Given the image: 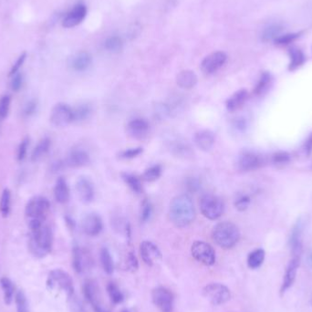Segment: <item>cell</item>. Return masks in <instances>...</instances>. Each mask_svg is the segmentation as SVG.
I'll use <instances>...</instances> for the list:
<instances>
[{
  "instance_id": "obj_1",
  "label": "cell",
  "mask_w": 312,
  "mask_h": 312,
  "mask_svg": "<svg viewBox=\"0 0 312 312\" xmlns=\"http://www.w3.org/2000/svg\"><path fill=\"white\" fill-rule=\"evenodd\" d=\"M196 212L193 200L186 195H181L172 200L169 208V216L176 227H187L194 222Z\"/></svg>"
},
{
  "instance_id": "obj_2",
  "label": "cell",
  "mask_w": 312,
  "mask_h": 312,
  "mask_svg": "<svg viewBox=\"0 0 312 312\" xmlns=\"http://www.w3.org/2000/svg\"><path fill=\"white\" fill-rule=\"evenodd\" d=\"M50 208V201L44 196H35L29 200L25 208V215L30 231L44 225Z\"/></svg>"
},
{
  "instance_id": "obj_3",
  "label": "cell",
  "mask_w": 312,
  "mask_h": 312,
  "mask_svg": "<svg viewBox=\"0 0 312 312\" xmlns=\"http://www.w3.org/2000/svg\"><path fill=\"white\" fill-rule=\"evenodd\" d=\"M52 244L53 234L49 226L44 224L39 228L31 231L29 249L33 255L38 257L46 256L51 251Z\"/></svg>"
},
{
  "instance_id": "obj_4",
  "label": "cell",
  "mask_w": 312,
  "mask_h": 312,
  "mask_svg": "<svg viewBox=\"0 0 312 312\" xmlns=\"http://www.w3.org/2000/svg\"><path fill=\"white\" fill-rule=\"evenodd\" d=\"M214 241L220 248L229 249L234 248L239 241L240 232L238 227L231 222H221L214 227L212 231Z\"/></svg>"
},
{
  "instance_id": "obj_5",
  "label": "cell",
  "mask_w": 312,
  "mask_h": 312,
  "mask_svg": "<svg viewBox=\"0 0 312 312\" xmlns=\"http://www.w3.org/2000/svg\"><path fill=\"white\" fill-rule=\"evenodd\" d=\"M47 287L50 291H62L71 297L74 293V286L71 276L63 270H51L47 279Z\"/></svg>"
},
{
  "instance_id": "obj_6",
  "label": "cell",
  "mask_w": 312,
  "mask_h": 312,
  "mask_svg": "<svg viewBox=\"0 0 312 312\" xmlns=\"http://www.w3.org/2000/svg\"><path fill=\"white\" fill-rule=\"evenodd\" d=\"M202 214L209 220H216L224 213L225 205L221 199L214 195H204L199 202Z\"/></svg>"
},
{
  "instance_id": "obj_7",
  "label": "cell",
  "mask_w": 312,
  "mask_h": 312,
  "mask_svg": "<svg viewBox=\"0 0 312 312\" xmlns=\"http://www.w3.org/2000/svg\"><path fill=\"white\" fill-rule=\"evenodd\" d=\"M204 297L214 306L227 303L231 298V292L227 286L221 283H210L203 289Z\"/></svg>"
},
{
  "instance_id": "obj_8",
  "label": "cell",
  "mask_w": 312,
  "mask_h": 312,
  "mask_svg": "<svg viewBox=\"0 0 312 312\" xmlns=\"http://www.w3.org/2000/svg\"><path fill=\"white\" fill-rule=\"evenodd\" d=\"M193 257L205 266H213L215 263V251L213 247L204 241H195L191 247Z\"/></svg>"
},
{
  "instance_id": "obj_9",
  "label": "cell",
  "mask_w": 312,
  "mask_h": 312,
  "mask_svg": "<svg viewBox=\"0 0 312 312\" xmlns=\"http://www.w3.org/2000/svg\"><path fill=\"white\" fill-rule=\"evenodd\" d=\"M50 120L55 127H66L73 121V110L66 103H58L51 110Z\"/></svg>"
},
{
  "instance_id": "obj_10",
  "label": "cell",
  "mask_w": 312,
  "mask_h": 312,
  "mask_svg": "<svg viewBox=\"0 0 312 312\" xmlns=\"http://www.w3.org/2000/svg\"><path fill=\"white\" fill-rule=\"evenodd\" d=\"M227 60V55L224 51H215L203 59L201 70L206 75H211L220 70L226 64Z\"/></svg>"
},
{
  "instance_id": "obj_11",
  "label": "cell",
  "mask_w": 312,
  "mask_h": 312,
  "mask_svg": "<svg viewBox=\"0 0 312 312\" xmlns=\"http://www.w3.org/2000/svg\"><path fill=\"white\" fill-rule=\"evenodd\" d=\"M154 304L162 312H172L174 308V296L169 290L159 287L152 293Z\"/></svg>"
},
{
  "instance_id": "obj_12",
  "label": "cell",
  "mask_w": 312,
  "mask_h": 312,
  "mask_svg": "<svg viewBox=\"0 0 312 312\" xmlns=\"http://www.w3.org/2000/svg\"><path fill=\"white\" fill-rule=\"evenodd\" d=\"M264 163L262 157L250 151H244L238 156L237 168L242 172L255 171L261 167Z\"/></svg>"
},
{
  "instance_id": "obj_13",
  "label": "cell",
  "mask_w": 312,
  "mask_h": 312,
  "mask_svg": "<svg viewBox=\"0 0 312 312\" xmlns=\"http://www.w3.org/2000/svg\"><path fill=\"white\" fill-rule=\"evenodd\" d=\"M140 254L143 262L150 267L162 260V253L153 242H142L140 245Z\"/></svg>"
},
{
  "instance_id": "obj_14",
  "label": "cell",
  "mask_w": 312,
  "mask_h": 312,
  "mask_svg": "<svg viewBox=\"0 0 312 312\" xmlns=\"http://www.w3.org/2000/svg\"><path fill=\"white\" fill-rule=\"evenodd\" d=\"M86 14H87V8L85 5L82 3H78L64 17L62 26L67 29L76 27L78 24L83 21V20L85 19Z\"/></svg>"
},
{
  "instance_id": "obj_15",
  "label": "cell",
  "mask_w": 312,
  "mask_h": 312,
  "mask_svg": "<svg viewBox=\"0 0 312 312\" xmlns=\"http://www.w3.org/2000/svg\"><path fill=\"white\" fill-rule=\"evenodd\" d=\"M150 130V123L143 118H135L129 121L127 124V133L132 138L141 140L146 137Z\"/></svg>"
},
{
  "instance_id": "obj_16",
  "label": "cell",
  "mask_w": 312,
  "mask_h": 312,
  "mask_svg": "<svg viewBox=\"0 0 312 312\" xmlns=\"http://www.w3.org/2000/svg\"><path fill=\"white\" fill-rule=\"evenodd\" d=\"M76 192L79 200L84 204L91 203L94 198V186L93 182L85 176L78 177L76 182Z\"/></svg>"
},
{
  "instance_id": "obj_17",
  "label": "cell",
  "mask_w": 312,
  "mask_h": 312,
  "mask_svg": "<svg viewBox=\"0 0 312 312\" xmlns=\"http://www.w3.org/2000/svg\"><path fill=\"white\" fill-rule=\"evenodd\" d=\"M81 228L87 235L96 236L102 231V220L96 214H89L82 220Z\"/></svg>"
},
{
  "instance_id": "obj_18",
  "label": "cell",
  "mask_w": 312,
  "mask_h": 312,
  "mask_svg": "<svg viewBox=\"0 0 312 312\" xmlns=\"http://www.w3.org/2000/svg\"><path fill=\"white\" fill-rule=\"evenodd\" d=\"M302 232H303V222L299 219L295 224L291 230L290 236V246L293 256L300 257L302 252Z\"/></svg>"
},
{
  "instance_id": "obj_19",
  "label": "cell",
  "mask_w": 312,
  "mask_h": 312,
  "mask_svg": "<svg viewBox=\"0 0 312 312\" xmlns=\"http://www.w3.org/2000/svg\"><path fill=\"white\" fill-rule=\"evenodd\" d=\"M299 263H300V257L293 256L291 258V261L288 264L287 269L285 271V275H284L282 286H281V293L282 294L288 291L294 283L297 273H298Z\"/></svg>"
},
{
  "instance_id": "obj_20",
  "label": "cell",
  "mask_w": 312,
  "mask_h": 312,
  "mask_svg": "<svg viewBox=\"0 0 312 312\" xmlns=\"http://www.w3.org/2000/svg\"><path fill=\"white\" fill-rule=\"evenodd\" d=\"M90 163V156L89 154L81 149H74L70 152L69 156H67L65 165L71 168H78L85 166Z\"/></svg>"
},
{
  "instance_id": "obj_21",
  "label": "cell",
  "mask_w": 312,
  "mask_h": 312,
  "mask_svg": "<svg viewBox=\"0 0 312 312\" xmlns=\"http://www.w3.org/2000/svg\"><path fill=\"white\" fill-rule=\"evenodd\" d=\"M214 135L211 131L203 130L199 131L194 136V142L198 149L203 152H209L214 144Z\"/></svg>"
},
{
  "instance_id": "obj_22",
  "label": "cell",
  "mask_w": 312,
  "mask_h": 312,
  "mask_svg": "<svg viewBox=\"0 0 312 312\" xmlns=\"http://www.w3.org/2000/svg\"><path fill=\"white\" fill-rule=\"evenodd\" d=\"M249 99V93L247 90L242 89L231 95L226 101V107L228 112H235L244 106L246 101Z\"/></svg>"
},
{
  "instance_id": "obj_23",
  "label": "cell",
  "mask_w": 312,
  "mask_h": 312,
  "mask_svg": "<svg viewBox=\"0 0 312 312\" xmlns=\"http://www.w3.org/2000/svg\"><path fill=\"white\" fill-rule=\"evenodd\" d=\"M92 60V56L88 52L81 51L71 58L70 65L73 71H84L90 68Z\"/></svg>"
},
{
  "instance_id": "obj_24",
  "label": "cell",
  "mask_w": 312,
  "mask_h": 312,
  "mask_svg": "<svg viewBox=\"0 0 312 312\" xmlns=\"http://www.w3.org/2000/svg\"><path fill=\"white\" fill-rule=\"evenodd\" d=\"M176 83L184 90H191L197 83V76L189 70L180 71L176 76Z\"/></svg>"
},
{
  "instance_id": "obj_25",
  "label": "cell",
  "mask_w": 312,
  "mask_h": 312,
  "mask_svg": "<svg viewBox=\"0 0 312 312\" xmlns=\"http://www.w3.org/2000/svg\"><path fill=\"white\" fill-rule=\"evenodd\" d=\"M70 188L67 181L63 177H59L57 180L54 187V197L58 203L66 204L70 200Z\"/></svg>"
},
{
  "instance_id": "obj_26",
  "label": "cell",
  "mask_w": 312,
  "mask_h": 312,
  "mask_svg": "<svg viewBox=\"0 0 312 312\" xmlns=\"http://www.w3.org/2000/svg\"><path fill=\"white\" fill-rule=\"evenodd\" d=\"M89 263V257L85 251L78 246L74 247L72 250V265L73 269L77 273H81L85 269L86 265Z\"/></svg>"
},
{
  "instance_id": "obj_27",
  "label": "cell",
  "mask_w": 312,
  "mask_h": 312,
  "mask_svg": "<svg viewBox=\"0 0 312 312\" xmlns=\"http://www.w3.org/2000/svg\"><path fill=\"white\" fill-rule=\"evenodd\" d=\"M290 64L289 70L291 71H296L305 63L306 57L303 51L297 47H292L289 50Z\"/></svg>"
},
{
  "instance_id": "obj_28",
  "label": "cell",
  "mask_w": 312,
  "mask_h": 312,
  "mask_svg": "<svg viewBox=\"0 0 312 312\" xmlns=\"http://www.w3.org/2000/svg\"><path fill=\"white\" fill-rule=\"evenodd\" d=\"M272 81H273V78H272V75L270 74V72H268V71L263 72L258 81H257V83H256V85L255 86L254 94H255L256 96H261V95H264L265 93H268L270 87L272 85Z\"/></svg>"
},
{
  "instance_id": "obj_29",
  "label": "cell",
  "mask_w": 312,
  "mask_h": 312,
  "mask_svg": "<svg viewBox=\"0 0 312 312\" xmlns=\"http://www.w3.org/2000/svg\"><path fill=\"white\" fill-rule=\"evenodd\" d=\"M50 140L49 138H43L39 143L36 145L35 148L33 150L31 154V161L33 163L39 162L42 159L44 156H46L50 148Z\"/></svg>"
},
{
  "instance_id": "obj_30",
  "label": "cell",
  "mask_w": 312,
  "mask_h": 312,
  "mask_svg": "<svg viewBox=\"0 0 312 312\" xmlns=\"http://www.w3.org/2000/svg\"><path fill=\"white\" fill-rule=\"evenodd\" d=\"M121 178L124 181V183L128 185V187L132 190V191L140 195L142 193V181L140 180V178L136 176L134 174L131 173H121Z\"/></svg>"
},
{
  "instance_id": "obj_31",
  "label": "cell",
  "mask_w": 312,
  "mask_h": 312,
  "mask_svg": "<svg viewBox=\"0 0 312 312\" xmlns=\"http://www.w3.org/2000/svg\"><path fill=\"white\" fill-rule=\"evenodd\" d=\"M0 286L4 294V301L7 305H10L14 297V285L7 277H1Z\"/></svg>"
},
{
  "instance_id": "obj_32",
  "label": "cell",
  "mask_w": 312,
  "mask_h": 312,
  "mask_svg": "<svg viewBox=\"0 0 312 312\" xmlns=\"http://www.w3.org/2000/svg\"><path fill=\"white\" fill-rule=\"evenodd\" d=\"M99 258H100V264L102 266L104 272L108 275H112L114 270V260L108 249L102 248L100 249Z\"/></svg>"
},
{
  "instance_id": "obj_33",
  "label": "cell",
  "mask_w": 312,
  "mask_h": 312,
  "mask_svg": "<svg viewBox=\"0 0 312 312\" xmlns=\"http://www.w3.org/2000/svg\"><path fill=\"white\" fill-rule=\"evenodd\" d=\"M265 251L261 249L252 251L248 256V266L252 270L258 269L265 260Z\"/></svg>"
},
{
  "instance_id": "obj_34",
  "label": "cell",
  "mask_w": 312,
  "mask_h": 312,
  "mask_svg": "<svg viewBox=\"0 0 312 312\" xmlns=\"http://www.w3.org/2000/svg\"><path fill=\"white\" fill-rule=\"evenodd\" d=\"M73 110V121H83L87 120L92 114V107L89 104H80L72 109Z\"/></svg>"
},
{
  "instance_id": "obj_35",
  "label": "cell",
  "mask_w": 312,
  "mask_h": 312,
  "mask_svg": "<svg viewBox=\"0 0 312 312\" xmlns=\"http://www.w3.org/2000/svg\"><path fill=\"white\" fill-rule=\"evenodd\" d=\"M11 206V192L9 189H4L0 198V213L3 217H7L10 212Z\"/></svg>"
},
{
  "instance_id": "obj_36",
  "label": "cell",
  "mask_w": 312,
  "mask_h": 312,
  "mask_svg": "<svg viewBox=\"0 0 312 312\" xmlns=\"http://www.w3.org/2000/svg\"><path fill=\"white\" fill-rule=\"evenodd\" d=\"M162 166L159 164L153 165L149 168H147L144 171V173L142 174V180L146 181V182H155L156 180H158L162 176Z\"/></svg>"
},
{
  "instance_id": "obj_37",
  "label": "cell",
  "mask_w": 312,
  "mask_h": 312,
  "mask_svg": "<svg viewBox=\"0 0 312 312\" xmlns=\"http://www.w3.org/2000/svg\"><path fill=\"white\" fill-rule=\"evenodd\" d=\"M282 31V27L278 24H274L268 27L263 31L262 40L265 42H269L271 40H275Z\"/></svg>"
},
{
  "instance_id": "obj_38",
  "label": "cell",
  "mask_w": 312,
  "mask_h": 312,
  "mask_svg": "<svg viewBox=\"0 0 312 312\" xmlns=\"http://www.w3.org/2000/svg\"><path fill=\"white\" fill-rule=\"evenodd\" d=\"M107 292L109 294V297L111 298L112 302L114 304H120L124 299L121 290L118 288L116 284L113 282H110L107 285Z\"/></svg>"
},
{
  "instance_id": "obj_39",
  "label": "cell",
  "mask_w": 312,
  "mask_h": 312,
  "mask_svg": "<svg viewBox=\"0 0 312 312\" xmlns=\"http://www.w3.org/2000/svg\"><path fill=\"white\" fill-rule=\"evenodd\" d=\"M122 46L123 43L121 38L117 36L110 37L104 43V48L110 52H119L122 49Z\"/></svg>"
},
{
  "instance_id": "obj_40",
  "label": "cell",
  "mask_w": 312,
  "mask_h": 312,
  "mask_svg": "<svg viewBox=\"0 0 312 312\" xmlns=\"http://www.w3.org/2000/svg\"><path fill=\"white\" fill-rule=\"evenodd\" d=\"M15 303L18 312H29V303L23 291H19L15 297Z\"/></svg>"
},
{
  "instance_id": "obj_41",
  "label": "cell",
  "mask_w": 312,
  "mask_h": 312,
  "mask_svg": "<svg viewBox=\"0 0 312 312\" xmlns=\"http://www.w3.org/2000/svg\"><path fill=\"white\" fill-rule=\"evenodd\" d=\"M301 35H302V31L295 32V33H287L284 35L278 36L274 40V42L277 46H287V45H290L291 43L294 42Z\"/></svg>"
},
{
  "instance_id": "obj_42",
  "label": "cell",
  "mask_w": 312,
  "mask_h": 312,
  "mask_svg": "<svg viewBox=\"0 0 312 312\" xmlns=\"http://www.w3.org/2000/svg\"><path fill=\"white\" fill-rule=\"evenodd\" d=\"M190 149L191 148L188 146V144L180 141H176L171 145V150L176 156H188L191 152Z\"/></svg>"
},
{
  "instance_id": "obj_43",
  "label": "cell",
  "mask_w": 312,
  "mask_h": 312,
  "mask_svg": "<svg viewBox=\"0 0 312 312\" xmlns=\"http://www.w3.org/2000/svg\"><path fill=\"white\" fill-rule=\"evenodd\" d=\"M11 98L9 95H3L0 98V120L6 119L9 113Z\"/></svg>"
},
{
  "instance_id": "obj_44",
  "label": "cell",
  "mask_w": 312,
  "mask_h": 312,
  "mask_svg": "<svg viewBox=\"0 0 312 312\" xmlns=\"http://www.w3.org/2000/svg\"><path fill=\"white\" fill-rule=\"evenodd\" d=\"M153 213V206L147 199H144L142 201L141 206V212H140V220L142 223H145L150 219Z\"/></svg>"
},
{
  "instance_id": "obj_45",
  "label": "cell",
  "mask_w": 312,
  "mask_h": 312,
  "mask_svg": "<svg viewBox=\"0 0 312 312\" xmlns=\"http://www.w3.org/2000/svg\"><path fill=\"white\" fill-rule=\"evenodd\" d=\"M143 150L142 147H136V148H130V149L121 151L119 154V158L123 160H129V159H134L140 155H142Z\"/></svg>"
},
{
  "instance_id": "obj_46",
  "label": "cell",
  "mask_w": 312,
  "mask_h": 312,
  "mask_svg": "<svg viewBox=\"0 0 312 312\" xmlns=\"http://www.w3.org/2000/svg\"><path fill=\"white\" fill-rule=\"evenodd\" d=\"M201 186L202 184L198 178L188 177L185 181V187L190 193H197L201 189Z\"/></svg>"
},
{
  "instance_id": "obj_47",
  "label": "cell",
  "mask_w": 312,
  "mask_h": 312,
  "mask_svg": "<svg viewBox=\"0 0 312 312\" xmlns=\"http://www.w3.org/2000/svg\"><path fill=\"white\" fill-rule=\"evenodd\" d=\"M250 202L251 200L249 195H241L234 201V206L238 211L242 212L249 208Z\"/></svg>"
},
{
  "instance_id": "obj_48",
  "label": "cell",
  "mask_w": 312,
  "mask_h": 312,
  "mask_svg": "<svg viewBox=\"0 0 312 312\" xmlns=\"http://www.w3.org/2000/svg\"><path fill=\"white\" fill-rule=\"evenodd\" d=\"M29 138H25L22 140L20 142L19 149H18V154H17V158L20 162L23 161L26 156H27V152H28V147H29Z\"/></svg>"
},
{
  "instance_id": "obj_49",
  "label": "cell",
  "mask_w": 312,
  "mask_h": 312,
  "mask_svg": "<svg viewBox=\"0 0 312 312\" xmlns=\"http://www.w3.org/2000/svg\"><path fill=\"white\" fill-rule=\"evenodd\" d=\"M23 83V75L20 72H18L12 76L11 82H10V88L14 92H19L22 87Z\"/></svg>"
},
{
  "instance_id": "obj_50",
  "label": "cell",
  "mask_w": 312,
  "mask_h": 312,
  "mask_svg": "<svg viewBox=\"0 0 312 312\" xmlns=\"http://www.w3.org/2000/svg\"><path fill=\"white\" fill-rule=\"evenodd\" d=\"M291 156L286 152H279L272 156V162L276 164H283L290 162Z\"/></svg>"
},
{
  "instance_id": "obj_51",
  "label": "cell",
  "mask_w": 312,
  "mask_h": 312,
  "mask_svg": "<svg viewBox=\"0 0 312 312\" xmlns=\"http://www.w3.org/2000/svg\"><path fill=\"white\" fill-rule=\"evenodd\" d=\"M26 58H27V54H26V52H24V53H22L21 55L17 59V61L15 62L14 65H13L12 68H11V70L9 71V76H10V77H12L14 74L19 72L20 69L22 67V65L25 62Z\"/></svg>"
},
{
  "instance_id": "obj_52",
  "label": "cell",
  "mask_w": 312,
  "mask_h": 312,
  "mask_svg": "<svg viewBox=\"0 0 312 312\" xmlns=\"http://www.w3.org/2000/svg\"><path fill=\"white\" fill-rule=\"evenodd\" d=\"M156 114L160 119H164L169 116L170 108L165 104H157L156 106Z\"/></svg>"
},
{
  "instance_id": "obj_53",
  "label": "cell",
  "mask_w": 312,
  "mask_h": 312,
  "mask_svg": "<svg viewBox=\"0 0 312 312\" xmlns=\"http://www.w3.org/2000/svg\"><path fill=\"white\" fill-rule=\"evenodd\" d=\"M126 265H127L128 270H131V271H136L138 270V267H139L138 260L133 252H130L128 254Z\"/></svg>"
},
{
  "instance_id": "obj_54",
  "label": "cell",
  "mask_w": 312,
  "mask_h": 312,
  "mask_svg": "<svg viewBox=\"0 0 312 312\" xmlns=\"http://www.w3.org/2000/svg\"><path fill=\"white\" fill-rule=\"evenodd\" d=\"M37 101L32 99V100H29V102L26 104V106L24 108V114L26 116H31L33 114H35L36 111H37Z\"/></svg>"
},
{
  "instance_id": "obj_55",
  "label": "cell",
  "mask_w": 312,
  "mask_h": 312,
  "mask_svg": "<svg viewBox=\"0 0 312 312\" xmlns=\"http://www.w3.org/2000/svg\"><path fill=\"white\" fill-rule=\"evenodd\" d=\"M304 152H305L307 156H310L312 153V134L311 136L308 138V140L306 141L304 144Z\"/></svg>"
},
{
  "instance_id": "obj_56",
  "label": "cell",
  "mask_w": 312,
  "mask_h": 312,
  "mask_svg": "<svg viewBox=\"0 0 312 312\" xmlns=\"http://www.w3.org/2000/svg\"><path fill=\"white\" fill-rule=\"evenodd\" d=\"M234 126L237 130L243 131L246 128V121H244L243 119H237L234 121Z\"/></svg>"
},
{
  "instance_id": "obj_57",
  "label": "cell",
  "mask_w": 312,
  "mask_h": 312,
  "mask_svg": "<svg viewBox=\"0 0 312 312\" xmlns=\"http://www.w3.org/2000/svg\"><path fill=\"white\" fill-rule=\"evenodd\" d=\"M92 306H93V310H94V312H109L103 306L101 305L100 301L96 302V303H94V304Z\"/></svg>"
},
{
  "instance_id": "obj_58",
  "label": "cell",
  "mask_w": 312,
  "mask_h": 312,
  "mask_svg": "<svg viewBox=\"0 0 312 312\" xmlns=\"http://www.w3.org/2000/svg\"><path fill=\"white\" fill-rule=\"evenodd\" d=\"M308 263H309L310 267L312 269V249L311 250V252L309 253V255H308Z\"/></svg>"
},
{
  "instance_id": "obj_59",
  "label": "cell",
  "mask_w": 312,
  "mask_h": 312,
  "mask_svg": "<svg viewBox=\"0 0 312 312\" xmlns=\"http://www.w3.org/2000/svg\"><path fill=\"white\" fill-rule=\"evenodd\" d=\"M121 312H129L127 310H123V311H121Z\"/></svg>"
},
{
  "instance_id": "obj_60",
  "label": "cell",
  "mask_w": 312,
  "mask_h": 312,
  "mask_svg": "<svg viewBox=\"0 0 312 312\" xmlns=\"http://www.w3.org/2000/svg\"><path fill=\"white\" fill-rule=\"evenodd\" d=\"M311 304H312V298H311Z\"/></svg>"
}]
</instances>
